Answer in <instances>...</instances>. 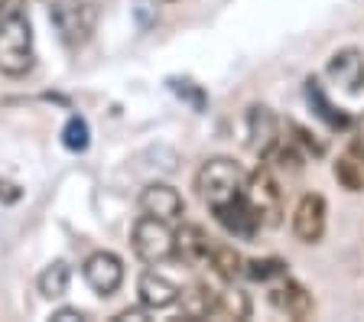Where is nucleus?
<instances>
[{"mask_svg": "<svg viewBox=\"0 0 364 322\" xmlns=\"http://www.w3.org/2000/svg\"><path fill=\"white\" fill-rule=\"evenodd\" d=\"M306 101H309V107L316 111L318 121H326L332 131H348L351 127V117L328 101V95H326V88L318 85V78H306Z\"/></svg>", "mask_w": 364, "mask_h": 322, "instance_id": "4468645a", "label": "nucleus"}, {"mask_svg": "<svg viewBox=\"0 0 364 322\" xmlns=\"http://www.w3.org/2000/svg\"><path fill=\"white\" fill-rule=\"evenodd\" d=\"M130 245H134V254L144 264L159 267V264L176 257V231L163 218L140 212V218L134 222V231H130Z\"/></svg>", "mask_w": 364, "mask_h": 322, "instance_id": "20e7f679", "label": "nucleus"}, {"mask_svg": "<svg viewBox=\"0 0 364 322\" xmlns=\"http://www.w3.org/2000/svg\"><path fill=\"white\" fill-rule=\"evenodd\" d=\"M218 296H221V293H215L208 284L189 286V290L179 296L186 319H208V316H215V313H218Z\"/></svg>", "mask_w": 364, "mask_h": 322, "instance_id": "2eb2a0df", "label": "nucleus"}, {"mask_svg": "<svg viewBox=\"0 0 364 322\" xmlns=\"http://www.w3.org/2000/svg\"><path fill=\"white\" fill-rule=\"evenodd\" d=\"M208 267H212L215 274L225 280V284H235L237 277L244 274V257L231 245H218V241H215V251H212V261H208Z\"/></svg>", "mask_w": 364, "mask_h": 322, "instance_id": "f3484780", "label": "nucleus"}, {"mask_svg": "<svg viewBox=\"0 0 364 322\" xmlns=\"http://www.w3.org/2000/svg\"><path fill=\"white\" fill-rule=\"evenodd\" d=\"M215 316H235V319H247L250 316V299L241 290H225L218 296V313Z\"/></svg>", "mask_w": 364, "mask_h": 322, "instance_id": "412c9836", "label": "nucleus"}, {"mask_svg": "<svg viewBox=\"0 0 364 322\" xmlns=\"http://www.w3.org/2000/svg\"><path fill=\"white\" fill-rule=\"evenodd\" d=\"M136 296L144 309H169L173 303H179L182 290L169 280V277L156 274V270H144L136 280Z\"/></svg>", "mask_w": 364, "mask_h": 322, "instance_id": "ddd939ff", "label": "nucleus"}, {"mask_svg": "<svg viewBox=\"0 0 364 322\" xmlns=\"http://www.w3.org/2000/svg\"><path fill=\"white\" fill-rule=\"evenodd\" d=\"M62 144L72 150V154H82V150H88L91 144V131H88V121L85 117H68L65 131H62Z\"/></svg>", "mask_w": 364, "mask_h": 322, "instance_id": "a211bd4d", "label": "nucleus"}, {"mask_svg": "<svg viewBox=\"0 0 364 322\" xmlns=\"http://www.w3.org/2000/svg\"><path fill=\"white\" fill-rule=\"evenodd\" d=\"M335 179H338L348 192H361L364 189V173H361V166L355 163V156H341V160L335 163Z\"/></svg>", "mask_w": 364, "mask_h": 322, "instance_id": "aec40b11", "label": "nucleus"}, {"mask_svg": "<svg viewBox=\"0 0 364 322\" xmlns=\"http://www.w3.org/2000/svg\"><path fill=\"white\" fill-rule=\"evenodd\" d=\"M287 131L293 134L289 140H293L296 146H303V150H309L312 156H322V154H326V144H322V140H316L309 131H306V127H299L296 121H287Z\"/></svg>", "mask_w": 364, "mask_h": 322, "instance_id": "4be33fe9", "label": "nucleus"}, {"mask_svg": "<svg viewBox=\"0 0 364 322\" xmlns=\"http://www.w3.org/2000/svg\"><path fill=\"white\" fill-rule=\"evenodd\" d=\"M68 284H72V270L65 261H53L36 277V290L43 299H62L68 293Z\"/></svg>", "mask_w": 364, "mask_h": 322, "instance_id": "dca6fc26", "label": "nucleus"}, {"mask_svg": "<svg viewBox=\"0 0 364 322\" xmlns=\"http://www.w3.org/2000/svg\"><path fill=\"white\" fill-rule=\"evenodd\" d=\"M326 72L341 92L358 95L364 88V49H358V46L335 49V53L328 55Z\"/></svg>", "mask_w": 364, "mask_h": 322, "instance_id": "1a4fd4ad", "label": "nucleus"}, {"mask_svg": "<svg viewBox=\"0 0 364 322\" xmlns=\"http://www.w3.org/2000/svg\"><path fill=\"white\" fill-rule=\"evenodd\" d=\"M328 228V202L318 192H306L293 208V235L303 245H318Z\"/></svg>", "mask_w": 364, "mask_h": 322, "instance_id": "0eeeda50", "label": "nucleus"}, {"mask_svg": "<svg viewBox=\"0 0 364 322\" xmlns=\"http://www.w3.org/2000/svg\"><path fill=\"white\" fill-rule=\"evenodd\" d=\"M351 140H348V150H351V156L355 160H361L364 163V114H358L355 121H351Z\"/></svg>", "mask_w": 364, "mask_h": 322, "instance_id": "5701e85b", "label": "nucleus"}, {"mask_svg": "<svg viewBox=\"0 0 364 322\" xmlns=\"http://www.w3.org/2000/svg\"><path fill=\"white\" fill-rule=\"evenodd\" d=\"M36 65V36L26 0H0V75L26 78Z\"/></svg>", "mask_w": 364, "mask_h": 322, "instance_id": "f257e3e1", "label": "nucleus"}, {"mask_svg": "<svg viewBox=\"0 0 364 322\" xmlns=\"http://www.w3.org/2000/svg\"><path fill=\"white\" fill-rule=\"evenodd\" d=\"M140 212L144 215H153V218H163V222H179L182 215H186V202H182L179 189H173L169 183H150L144 192H140V199H136Z\"/></svg>", "mask_w": 364, "mask_h": 322, "instance_id": "9b49d317", "label": "nucleus"}, {"mask_svg": "<svg viewBox=\"0 0 364 322\" xmlns=\"http://www.w3.org/2000/svg\"><path fill=\"white\" fill-rule=\"evenodd\" d=\"M82 280L98 296H114L124 286V261L114 251H95L82 264Z\"/></svg>", "mask_w": 364, "mask_h": 322, "instance_id": "423d86ee", "label": "nucleus"}, {"mask_svg": "<svg viewBox=\"0 0 364 322\" xmlns=\"http://www.w3.org/2000/svg\"><path fill=\"white\" fill-rule=\"evenodd\" d=\"M247 202L250 208H254V215H257L260 228H277V225L283 222V189H280V179L273 176V166L270 163H264V166H257L254 173L247 176Z\"/></svg>", "mask_w": 364, "mask_h": 322, "instance_id": "39448f33", "label": "nucleus"}, {"mask_svg": "<svg viewBox=\"0 0 364 322\" xmlns=\"http://www.w3.org/2000/svg\"><path fill=\"white\" fill-rule=\"evenodd\" d=\"M49 319H55V322H85L88 316H85L82 309H75V306H62V309H55Z\"/></svg>", "mask_w": 364, "mask_h": 322, "instance_id": "b1692460", "label": "nucleus"}, {"mask_svg": "<svg viewBox=\"0 0 364 322\" xmlns=\"http://www.w3.org/2000/svg\"><path fill=\"white\" fill-rule=\"evenodd\" d=\"M215 251V238L202 225H182L176 231V257L189 264V267H208Z\"/></svg>", "mask_w": 364, "mask_h": 322, "instance_id": "f8f14e48", "label": "nucleus"}, {"mask_svg": "<svg viewBox=\"0 0 364 322\" xmlns=\"http://www.w3.org/2000/svg\"><path fill=\"white\" fill-rule=\"evenodd\" d=\"M244 274L250 280H260V284H273L277 277L287 274V264L277 261V257H264V261H244Z\"/></svg>", "mask_w": 364, "mask_h": 322, "instance_id": "6ab92c4d", "label": "nucleus"}, {"mask_svg": "<svg viewBox=\"0 0 364 322\" xmlns=\"http://www.w3.org/2000/svg\"><path fill=\"white\" fill-rule=\"evenodd\" d=\"M166 4H173V0H166Z\"/></svg>", "mask_w": 364, "mask_h": 322, "instance_id": "393cba45", "label": "nucleus"}, {"mask_svg": "<svg viewBox=\"0 0 364 322\" xmlns=\"http://www.w3.org/2000/svg\"><path fill=\"white\" fill-rule=\"evenodd\" d=\"M270 303L277 313L289 316V319H309L312 313H316V299H312V293L306 290L299 280H293L289 274L277 277L270 284Z\"/></svg>", "mask_w": 364, "mask_h": 322, "instance_id": "6e6552de", "label": "nucleus"}, {"mask_svg": "<svg viewBox=\"0 0 364 322\" xmlns=\"http://www.w3.org/2000/svg\"><path fill=\"white\" fill-rule=\"evenodd\" d=\"M43 7L68 53H78L91 43L98 30V0H43Z\"/></svg>", "mask_w": 364, "mask_h": 322, "instance_id": "7ed1b4c3", "label": "nucleus"}, {"mask_svg": "<svg viewBox=\"0 0 364 322\" xmlns=\"http://www.w3.org/2000/svg\"><path fill=\"white\" fill-rule=\"evenodd\" d=\"M280 117L273 114L267 104H250L247 107V146L264 160L273 146L280 144Z\"/></svg>", "mask_w": 364, "mask_h": 322, "instance_id": "9d476101", "label": "nucleus"}, {"mask_svg": "<svg viewBox=\"0 0 364 322\" xmlns=\"http://www.w3.org/2000/svg\"><path fill=\"white\" fill-rule=\"evenodd\" d=\"M244 189H247V173L231 156H212L196 173V195L212 208V215L241 202Z\"/></svg>", "mask_w": 364, "mask_h": 322, "instance_id": "f03ea898", "label": "nucleus"}]
</instances>
